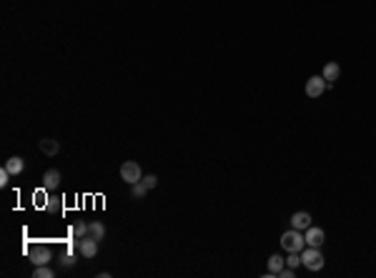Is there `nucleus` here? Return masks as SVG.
I'll return each instance as SVG.
<instances>
[{"instance_id":"9b49d317","label":"nucleus","mask_w":376,"mask_h":278,"mask_svg":"<svg viewBox=\"0 0 376 278\" xmlns=\"http://www.w3.org/2000/svg\"><path fill=\"white\" fill-rule=\"evenodd\" d=\"M321 75H324V80H326V83H329V88H331V85L339 80V75H341V68H339L336 63H326Z\"/></svg>"},{"instance_id":"f03ea898","label":"nucleus","mask_w":376,"mask_h":278,"mask_svg":"<svg viewBox=\"0 0 376 278\" xmlns=\"http://www.w3.org/2000/svg\"><path fill=\"white\" fill-rule=\"evenodd\" d=\"M281 248H284L286 253H301V251L306 248V238L301 236V231L291 228V231H286V233L281 236Z\"/></svg>"},{"instance_id":"2eb2a0df","label":"nucleus","mask_w":376,"mask_h":278,"mask_svg":"<svg viewBox=\"0 0 376 278\" xmlns=\"http://www.w3.org/2000/svg\"><path fill=\"white\" fill-rule=\"evenodd\" d=\"M70 231H73L75 238H83V236H88V223H85V221H75V223L70 226Z\"/></svg>"},{"instance_id":"20e7f679","label":"nucleus","mask_w":376,"mask_h":278,"mask_svg":"<svg viewBox=\"0 0 376 278\" xmlns=\"http://www.w3.org/2000/svg\"><path fill=\"white\" fill-rule=\"evenodd\" d=\"M28 256L33 261V266H48L53 261V251L48 246H30L28 248Z\"/></svg>"},{"instance_id":"6ab92c4d","label":"nucleus","mask_w":376,"mask_h":278,"mask_svg":"<svg viewBox=\"0 0 376 278\" xmlns=\"http://www.w3.org/2000/svg\"><path fill=\"white\" fill-rule=\"evenodd\" d=\"M141 181H143V186H146V188H148V191H151V188H156V186H158V178H156V176H143V178H141Z\"/></svg>"},{"instance_id":"1a4fd4ad","label":"nucleus","mask_w":376,"mask_h":278,"mask_svg":"<svg viewBox=\"0 0 376 278\" xmlns=\"http://www.w3.org/2000/svg\"><path fill=\"white\" fill-rule=\"evenodd\" d=\"M38 148H40V153H43V156H50V158L60 153V143H58L55 138H43V141L38 143Z\"/></svg>"},{"instance_id":"39448f33","label":"nucleus","mask_w":376,"mask_h":278,"mask_svg":"<svg viewBox=\"0 0 376 278\" xmlns=\"http://www.w3.org/2000/svg\"><path fill=\"white\" fill-rule=\"evenodd\" d=\"M326 88H329V83L324 80V75H311V78L306 80V95H309V98H319V95H324Z\"/></svg>"},{"instance_id":"4468645a","label":"nucleus","mask_w":376,"mask_h":278,"mask_svg":"<svg viewBox=\"0 0 376 278\" xmlns=\"http://www.w3.org/2000/svg\"><path fill=\"white\" fill-rule=\"evenodd\" d=\"M88 236H93L96 241H103V236H106V226H103L101 221L88 223Z\"/></svg>"},{"instance_id":"aec40b11","label":"nucleus","mask_w":376,"mask_h":278,"mask_svg":"<svg viewBox=\"0 0 376 278\" xmlns=\"http://www.w3.org/2000/svg\"><path fill=\"white\" fill-rule=\"evenodd\" d=\"M10 178H13V176H10V171L3 166V168H0V186H8V181H10Z\"/></svg>"},{"instance_id":"4be33fe9","label":"nucleus","mask_w":376,"mask_h":278,"mask_svg":"<svg viewBox=\"0 0 376 278\" xmlns=\"http://www.w3.org/2000/svg\"><path fill=\"white\" fill-rule=\"evenodd\" d=\"M58 201H60V198H50V201L45 203V208H48L50 213H53V211H58V208H60V203H58Z\"/></svg>"},{"instance_id":"ddd939ff","label":"nucleus","mask_w":376,"mask_h":278,"mask_svg":"<svg viewBox=\"0 0 376 278\" xmlns=\"http://www.w3.org/2000/svg\"><path fill=\"white\" fill-rule=\"evenodd\" d=\"M5 168L10 171V176H20V173H23V168H25V161H23V158H18V156H13V158H8V161H5Z\"/></svg>"},{"instance_id":"6e6552de","label":"nucleus","mask_w":376,"mask_h":278,"mask_svg":"<svg viewBox=\"0 0 376 278\" xmlns=\"http://www.w3.org/2000/svg\"><path fill=\"white\" fill-rule=\"evenodd\" d=\"M58 186H60V171L48 168V171L43 173V191H55Z\"/></svg>"},{"instance_id":"9d476101","label":"nucleus","mask_w":376,"mask_h":278,"mask_svg":"<svg viewBox=\"0 0 376 278\" xmlns=\"http://www.w3.org/2000/svg\"><path fill=\"white\" fill-rule=\"evenodd\" d=\"M309 226H311V213L299 211V213L291 216V228H296V231H306Z\"/></svg>"},{"instance_id":"f3484780","label":"nucleus","mask_w":376,"mask_h":278,"mask_svg":"<svg viewBox=\"0 0 376 278\" xmlns=\"http://www.w3.org/2000/svg\"><path fill=\"white\" fill-rule=\"evenodd\" d=\"M33 276L35 278H53V268H48V266H35V271H33Z\"/></svg>"},{"instance_id":"a211bd4d","label":"nucleus","mask_w":376,"mask_h":278,"mask_svg":"<svg viewBox=\"0 0 376 278\" xmlns=\"http://www.w3.org/2000/svg\"><path fill=\"white\" fill-rule=\"evenodd\" d=\"M286 266H291V268H299V266H301V253H289V258H286Z\"/></svg>"},{"instance_id":"0eeeda50","label":"nucleus","mask_w":376,"mask_h":278,"mask_svg":"<svg viewBox=\"0 0 376 278\" xmlns=\"http://www.w3.org/2000/svg\"><path fill=\"white\" fill-rule=\"evenodd\" d=\"M304 238H306V246H316V248H321L324 241H326V233H324V228H319V226H309L306 233H304Z\"/></svg>"},{"instance_id":"7ed1b4c3","label":"nucleus","mask_w":376,"mask_h":278,"mask_svg":"<svg viewBox=\"0 0 376 278\" xmlns=\"http://www.w3.org/2000/svg\"><path fill=\"white\" fill-rule=\"evenodd\" d=\"M141 178H143V171H141V166H138L136 161H126V163L121 166V181H126L128 186L138 183Z\"/></svg>"},{"instance_id":"f8f14e48","label":"nucleus","mask_w":376,"mask_h":278,"mask_svg":"<svg viewBox=\"0 0 376 278\" xmlns=\"http://www.w3.org/2000/svg\"><path fill=\"white\" fill-rule=\"evenodd\" d=\"M284 266H286V258H281V256H276V253H273V256L268 258V273H266V276H268V278L278 276V271H281Z\"/></svg>"},{"instance_id":"f257e3e1","label":"nucleus","mask_w":376,"mask_h":278,"mask_svg":"<svg viewBox=\"0 0 376 278\" xmlns=\"http://www.w3.org/2000/svg\"><path fill=\"white\" fill-rule=\"evenodd\" d=\"M324 263H326V258H324L321 248H316V246H306V248L301 251V266H304V268H309L311 273L321 271V268H324Z\"/></svg>"},{"instance_id":"dca6fc26","label":"nucleus","mask_w":376,"mask_h":278,"mask_svg":"<svg viewBox=\"0 0 376 278\" xmlns=\"http://www.w3.org/2000/svg\"><path fill=\"white\" fill-rule=\"evenodd\" d=\"M146 193H148V188L143 186V181H138V183H133V186H131V196H133V198H138V201H141V198H146Z\"/></svg>"},{"instance_id":"423d86ee","label":"nucleus","mask_w":376,"mask_h":278,"mask_svg":"<svg viewBox=\"0 0 376 278\" xmlns=\"http://www.w3.org/2000/svg\"><path fill=\"white\" fill-rule=\"evenodd\" d=\"M78 251L83 258H96L98 256V241L93 236H83V238H78Z\"/></svg>"},{"instance_id":"412c9836","label":"nucleus","mask_w":376,"mask_h":278,"mask_svg":"<svg viewBox=\"0 0 376 278\" xmlns=\"http://www.w3.org/2000/svg\"><path fill=\"white\" fill-rule=\"evenodd\" d=\"M60 263H63L65 268H68V266H73V263H75V258H73V253H63V256H60Z\"/></svg>"}]
</instances>
